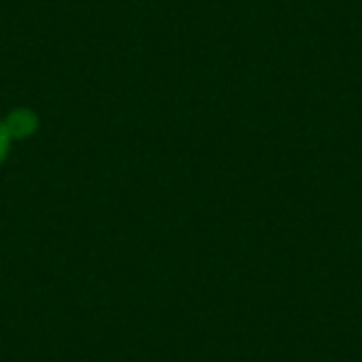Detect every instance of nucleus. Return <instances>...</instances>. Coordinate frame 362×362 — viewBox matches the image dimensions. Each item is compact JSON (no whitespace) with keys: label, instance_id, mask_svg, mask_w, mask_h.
Instances as JSON below:
<instances>
[{"label":"nucleus","instance_id":"nucleus-1","mask_svg":"<svg viewBox=\"0 0 362 362\" xmlns=\"http://www.w3.org/2000/svg\"><path fill=\"white\" fill-rule=\"evenodd\" d=\"M3 124H6L13 144H18V141H28V139H33V136H37V132H40V127H42V119H40V115H37V110H33V107H28V105H18L6 112Z\"/></svg>","mask_w":362,"mask_h":362},{"label":"nucleus","instance_id":"nucleus-2","mask_svg":"<svg viewBox=\"0 0 362 362\" xmlns=\"http://www.w3.org/2000/svg\"><path fill=\"white\" fill-rule=\"evenodd\" d=\"M11 151H13V139H11V134H8L6 124H3V117H0V166L8 161Z\"/></svg>","mask_w":362,"mask_h":362}]
</instances>
